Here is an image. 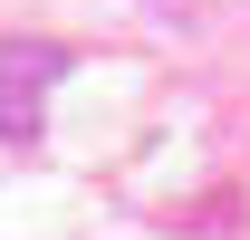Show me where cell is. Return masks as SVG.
Returning <instances> with one entry per match:
<instances>
[{"instance_id":"obj_1","label":"cell","mask_w":250,"mask_h":240,"mask_svg":"<svg viewBox=\"0 0 250 240\" xmlns=\"http://www.w3.org/2000/svg\"><path fill=\"white\" fill-rule=\"evenodd\" d=\"M58 67H67L58 48H0V125H10V135L39 125V87H48Z\"/></svg>"}]
</instances>
